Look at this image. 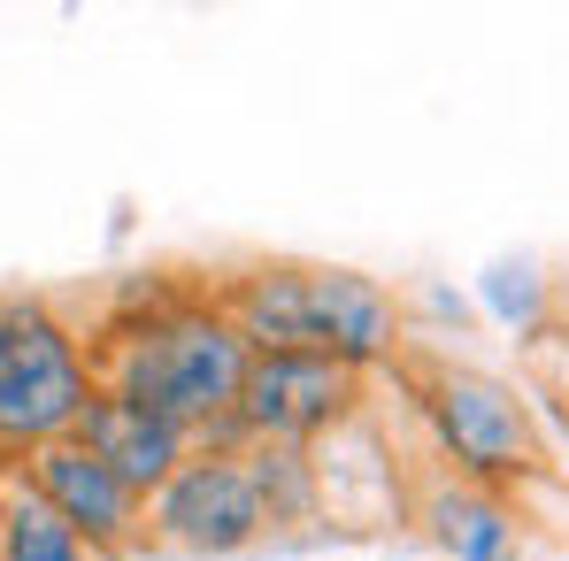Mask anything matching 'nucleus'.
Segmentation results:
<instances>
[{
	"label": "nucleus",
	"mask_w": 569,
	"mask_h": 561,
	"mask_svg": "<svg viewBox=\"0 0 569 561\" xmlns=\"http://www.w3.org/2000/svg\"><path fill=\"white\" fill-rule=\"evenodd\" d=\"M416 415L431 431V454L447 462V477L485 484V492H516L531 484L547 447H539V415L523 400V384H508L500 370L477 362H431L416 384Z\"/></svg>",
	"instance_id": "7ed1b4c3"
},
{
	"label": "nucleus",
	"mask_w": 569,
	"mask_h": 561,
	"mask_svg": "<svg viewBox=\"0 0 569 561\" xmlns=\"http://www.w3.org/2000/svg\"><path fill=\"white\" fill-rule=\"evenodd\" d=\"M247 362H254V347L239 339L223 300H192V292L186 300H147L139 315L108 323L93 347L100 384L154 408V415H170L178 431H192V447L231 423Z\"/></svg>",
	"instance_id": "f257e3e1"
},
{
	"label": "nucleus",
	"mask_w": 569,
	"mask_h": 561,
	"mask_svg": "<svg viewBox=\"0 0 569 561\" xmlns=\"http://www.w3.org/2000/svg\"><path fill=\"white\" fill-rule=\"evenodd\" d=\"M485 308L500 315V323H516V331H539V315H547V278H539V262H492L485 278Z\"/></svg>",
	"instance_id": "ddd939ff"
},
{
	"label": "nucleus",
	"mask_w": 569,
	"mask_h": 561,
	"mask_svg": "<svg viewBox=\"0 0 569 561\" xmlns=\"http://www.w3.org/2000/svg\"><path fill=\"white\" fill-rule=\"evenodd\" d=\"M400 347H408V323L378 278L308 262V354H331L339 370L370 377L385 362H400Z\"/></svg>",
	"instance_id": "0eeeda50"
},
{
	"label": "nucleus",
	"mask_w": 569,
	"mask_h": 561,
	"mask_svg": "<svg viewBox=\"0 0 569 561\" xmlns=\"http://www.w3.org/2000/svg\"><path fill=\"white\" fill-rule=\"evenodd\" d=\"M100 392L93 339L39 292H0V462L78 439Z\"/></svg>",
	"instance_id": "f03ea898"
},
{
	"label": "nucleus",
	"mask_w": 569,
	"mask_h": 561,
	"mask_svg": "<svg viewBox=\"0 0 569 561\" xmlns=\"http://www.w3.org/2000/svg\"><path fill=\"white\" fill-rule=\"evenodd\" d=\"M0 561H93L47 508H39V492L16 477V462L0 469Z\"/></svg>",
	"instance_id": "9b49d317"
},
{
	"label": "nucleus",
	"mask_w": 569,
	"mask_h": 561,
	"mask_svg": "<svg viewBox=\"0 0 569 561\" xmlns=\"http://www.w3.org/2000/svg\"><path fill=\"white\" fill-rule=\"evenodd\" d=\"M78 447L108 462L139 500H154L192 454V431H178L170 415H154V408H139V400H123V392H108L100 384L93 400H86V423H78Z\"/></svg>",
	"instance_id": "1a4fd4ad"
},
{
	"label": "nucleus",
	"mask_w": 569,
	"mask_h": 561,
	"mask_svg": "<svg viewBox=\"0 0 569 561\" xmlns=\"http://www.w3.org/2000/svg\"><path fill=\"white\" fill-rule=\"evenodd\" d=\"M416 523L431 531V547L447 561H523V547H531L523 500L462 484V477H431L423 500H416Z\"/></svg>",
	"instance_id": "9d476101"
},
{
	"label": "nucleus",
	"mask_w": 569,
	"mask_h": 561,
	"mask_svg": "<svg viewBox=\"0 0 569 561\" xmlns=\"http://www.w3.org/2000/svg\"><path fill=\"white\" fill-rule=\"evenodd\" d=\"M0 469H8V462H0Z\"/></svg>",
	"instance_id": "4468645a"
},
{
	"label": "nucleus",
	"mask_w": 569,
	"mask_h": 561,
	"mask_svg": "<svg viewBox=\"0 0 569 561\" xmlns=\"http://www.w3.org/2000/svg\"><path fill=\"white\" fill-rule=\"evenodd\" d=\"M239 462L254 477V500H262L270 531L316 523V469H308V447H239Z\"/></svg>",
	"instance_id": "f8f14e48"
},
{
	"label": "nucleus",
	"mask_w": 569,
	"mask_h": 561,
	"mask_svg": "<svg viewBox=\"0 0 569 561\" xmlns=\"http://www.w3.org/2000/svg\"><path fill=\"white\" fill-rule=\"evenodd\" d=\"M362 384L370 377L339 370L331 354H254L239 377L231 423L208 431L200 447H316L362 415Z\"/></svg>",
	"instance_id": "20e7f679"
},
{
	"label": "nucleus",
	"mask_w": 569,
	"mask_h": 561,
	"mask_svg": "<svg viewBox=\"0 0 569 561\" xmlns=\"http://www.w3.org/2000/svg\"><path fill=\"white\" fill-rule=\"evenodd\" d=\"M308 469H316V515L339 523V531H385V523H408V492L385 462V439L370 423V408L355 423H339L331 439L308 447Z\"/></svg>",
	"instance_id": "6e6552de"
},
{
	"label": "nucleus",
	"mask_w": 569,
	"mask_h": 561,
	"mask_svg": "<svg viewBox=\"0 0 569 561\" xmlns=\"http://www.w3.org/2000/svg\"><path fill=\"white\" fill-rule=\"evenodd\" d=\"M16 477L39 492V508H47V515H54V523H62L93 561L131 554V547L147 539V500H139L108 462H93L78 439H54V447L23 454Z\"/></svg>",
	"instance_id": "423d86ee"
},
{
	"label": "nucleus",
	"mask_w": 569,
	"mask_h": 561,
	"mask_svg": "<svg viewBox=\"0 0 569 561\" xmlns=\"http://www.w3.org/2000/svg\"><path fill=\"white\" fill-rule=\"evenodd\" d=\"M147 539L192 561L247 554L270 539V515L254 500V477L239 462V447H192L186 469L147 500Z\"/></svg>",
	"instance_id": "39448f33"
}]
</instances>
